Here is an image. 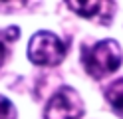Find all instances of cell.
I'll list each match as a JSON object with an SVG mask.
<instances>
[{
  "mask_svg": "<svg viewBox=\"0 0 123 119\" xmlns=\"http://www.w3.org/2000/svg\"><path fill=\"white\" fill-rule=\"evenodd\" d=\"M28 58L36 66H58L66 58V44L52 32H36L28 44Z\"/></svg>",
  "mask_w": 123,
  "mask_h": 119,
  "instance_id": "2",
  "label": "cell"
},
{
  "mask_svg": "<svg viewBox=\"0 0 123 119\" xmlns=\"http://www.w3.org/2000/svg\"><path fill=\"white\" fill-rule=\"evenodd\" d=\"M83 101L80 93L70 85L60 87L50 97L44 109V119H81Z\"/></svg>",
  "mask_w": 123,
  "mask_h": 119,
  "instance_id": "3",
  "label": "cell"
},
{
  "mask_svg": "<svg viewBox=\"0 0 123 119\" xmlns=\"http://www.w3.org/2000/svg\"><path fill=\"white\" fill-rule=\"evenodd\" d=\"M0 119H16V109L4 95H0Z\"/></svg>",
  "mask_w": 123,
  "mask_h": 119,
  "instance_id": "7",
  "label": "cell"
},
{
  "mask_svg": "<svg viewBox=\"0 0 123 119\" xmlns=\"http://www.w3.org/2000/svg\"><path fill=\"white\" fill-rule=\"evenodd\" d=\"M66 4L70 6L75 14L83 16V18H89V20L99 18L103 12H107L105 8H101V6H105V2H93V0H87V2H74V0H68Z\"/></svg>",
  "mask_w": 123,
  "mask_h": 119,
  "instance_id": "4",
  "label": "cell"
},
{
  "mask_svg": "<svg viewBox=\"0 0 123 119\" xmlns=\"http://www.w3.org/2000/svg\"><path fill=\"white\" fill-rule=\"evenodd\" d=\"M18 34H20L18 28H8L6 32H2V34H0V68H2L6 56H8V44L14 42V40L18 38Z\"/></svg>",
  "mask_w": 123,
  "mask_h": 119,
  "instance_id": "6",
  "label": "cell"
},
{
  "mask_svg": "<svg viewBox=\"0 0 123 119\" xmlns=\"http://www.w3.org/2000/svg\"><path fill=\"white\" fill-rule=\"evenodd\" d=\"M105 99L109 101V105L117 115L123 117V79L113 81L109 87L105 89Z\"/></svg>",
  "mask_w": 123,
  "mask_h": 119,
  "instance_id": "5",
  "label": "cell"
},
{
  "mask_svg": "<svg viewBox=\"0 0 123 119\" xmlns=\"http://www.w3.org/2000/svg\"><path fill=\"white\" fill-rule=\"evenodd\" d=\"M81 54H83L81 62H83L86 71L97 79L119 69L121 62H123L121 48L115 40H101L91 48H83Z\"/></svg>",
  "mask_w": 123,
  "mask_h": 119,
  "instance_id": "1",
  "label": "cell"
}]
</instances>
